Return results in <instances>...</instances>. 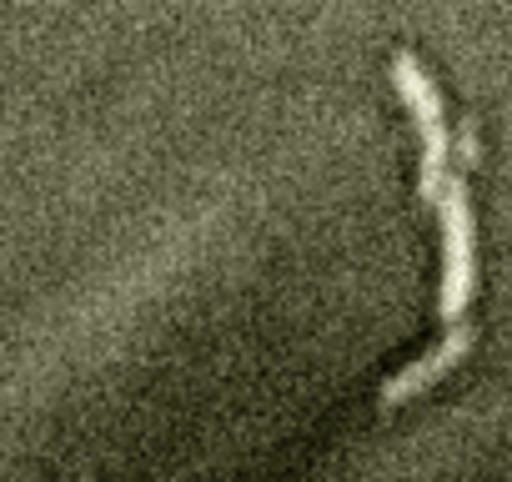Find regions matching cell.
Here are the masks:
<instances>
[{"label":"cell","mask_w":512,"mask_h":482,"mask_svg":"<svg viewBox=\"0 0 512 482\" xmlns=\"http://www.w3.org/2000/svg\"><path fill=\"white\" fill-rule=\"evenodd\" d=\"M392 81H397V91H402V101H407V111H412V121H417V136H422V171H417V191H422V201H442V191H447V151H452V136H447V116H442V96H437V86H432V76L422 71V61L412 56V51H397L392 56Z\"/></svg>","instance_id":"cell-1"},{"label":"cell","mask_w":512,"mask_h":482,"mask_svg":"<svg viewBox=\"0 0 512 482\" xmlns=\"http://www.w3.org/2000/svg\"><path fill=\"white\" fill-rule=\"evenodd\" d=\"M467 347H472V327H447V337L437 342V347H427L417 362H407L402 372H392L387 382H382V402L387 407H397V402H407V397H417V392H427L442 372H452L462 357H467Z\"/></svg>","instance_id":"cell-3"},{"label":"cell","mask_w":512,"mask_h":482,"mask_svg":"<svg viewBox=\"0 0 512 482\" xmlns=\"http://www.w3.org/2000/svg\"><path fill=\"white\" fill-rule=\"evenodd\" d=\"M442 292H437V312L442 322L457 327V317L467 312L472 302V287H477V257H472V206H467V186L452 176L442 201Z\"/></svg>","instance_id":"cell-2"}]
</instances>
